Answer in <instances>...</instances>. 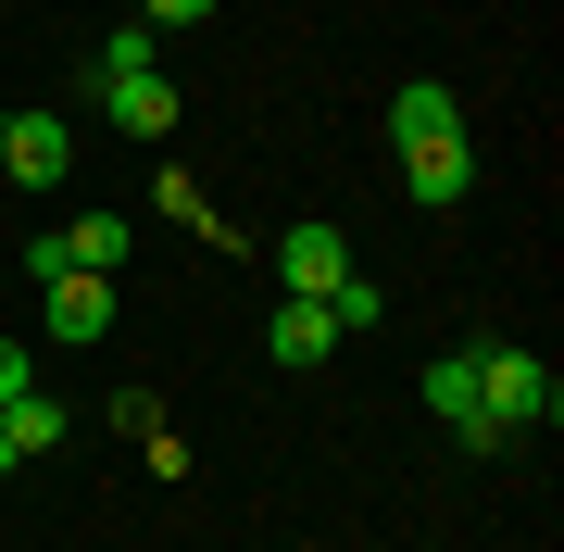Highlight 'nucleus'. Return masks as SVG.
Returning <instances> with one entry per match:
<instances>
[{"mask_svg": "<svg viewBox=\"0 0 564 552\" xmlns=\"http://www.w3.org/2000/svg\"><path fill=\"white\" fill-rule=\"evenodd\" d=\"M426 414H440L464 452H502V440H489V414H477V351H440V365H426Z\"/></svg>", "mask_w": 564, "mask_h": 552, "instance_id": "423d86ee", "label": "nucleus"}, {"mask_svg": "<svg viewBox=\"0 0 564 552\" xmlns=\"http://www.w3.org/2000/svg\"><path fill=\"white\" fill-rule=\"evenodd\" d=\"M339 277H351V239H339L326 214H302V226L276 239V289H289V302H326Z\"/></svg>", "mask_w": 564, "mask_h": 552, "instance_id": "20e7f679", "label": "nucleus"}, {"mask_svg": "<svg viewBox=\"0 0 564 552\" xmlns=\"http://www.w3.org/2000/svg\"><path fill=\"white\" fill-rule=\"evenodd\" d=\"M13 389H39V351H25V339H0V402H13Z\"/></svg>", "mask_w": 564, "mask_h": 552, "instance_id": "4468645a", "label": "nucleus"}, {"mask_svg": "<svg viewBox=\"0 0 564 552\" xmlns=\"http://www.w3.org/2000/svg\"><path fill=\"white\" fill-rule=\"evenodd\" d=\"M477 414H489V440H540L552 414H564V377L540 365V351H514V339H477Z\"/></svg>", "mask_w": 564, "mask_h": 552, "instance_id": "f257e3e1", "label": "nucleus"}, {"mask_svg": "<svg viewBox=\"0 0 564 552\" xmlns=\"http://www.w3.org/2000/svg\"><path fill=\"white\" fill-rule=\"evenodd\" d=\"M402 188H414L426 214H452L464 188H477V151H464V139H414V151H402Z\"/></svg>", "mask_w": 564, "mask_h": 552, "instance_id": "0eeeda50", "label": "nucleus"}, {"mask_svg": "<svg viewBox=\"0 0 564 552\" xmlns=\"http://www.w3.org/2000/svg\"><path fill=\"white\" fill-rule=\"evenodd\" d=\"M326 314H339V339H364V327L389 314V289H377V277H339V289H326Z\"/></svg>", "mask_w": 564, "mask_h": 552, "instance_id": "f8f14e48", "label": "nucleus"}, {"mask_svg": "<svg viewBox=\"0 0 564 552\" xmlns=\"http://www.w3.org/2000/svg\"><path fill=\"white\" fill-rule=\"evenodd\" d=\"M101 113L126 126V139H176V76H163L151 25H113L101 39Z\"/></svg>", "mask_w": 564, "mask_h": 552, "instance_id": "f03ea898", "label": "nucleus"}, {"mask_svg": "<svg viewBox=\"0 0 564 552\" xmlns=\"http://www.w3.org/2000/svg\"><path fill=\"white\" fill-rule=\"evenodd\" d=\"M389 139H464V101H452V88L440 76H402V88H389Z\"/></svg>", "mask_w": 564, "mask_h": 552, "instance_id": "1a4fd4ad", "label": "nucleus"}, {"mask_svg": "<svg viewBox=\"0 0 564 552\" xmlns=\"http://www.w3.org/2000/svg\"><path fill=\"white\" fill-rule=\"evenodd\" d=\"M63 251H76V277H113L126 251H139V226H126V214H76V226H63Z\"/></svg>", "mask_w": 564, "mask_h": 552, "instance_id": "9b49d317", "label": "nucleus"}, {"mask_svg": "<svg viewBox=\"0 0 564 552\" xmlns=\"http://www.w3.org/2000/svg\"><path fill=\"white\" fill-rule=\"evenodd\" d=\"M263 351H276V365H339V314H326V302H276Z\"/></svg>", "mask_w": 564, "mask_h": 552, "instance_id": "9d476101", "label": "nucleus"}, {"mask_svg": "<svg viewBox=\"0 0 564 552\" xmlns=\"http://www.w3.org/2000/svg\"><path fill=\"white\" fill-rule=\"evenodd\" d=\"M0 176L51 202V188L76 176V126H63V113H0Z\"/></svg>", "mask_w": 564, "mask_h": 552, "instance_id": "7ed1b4c3", "label": "nucleus"}, {"mask_svg": "<svg viewBox=\"0 0 564 552\" xmlns=\"http://www.w3.org/2000/svg\"><path fill=\"white\" fill-rule=\"evenodd\" d=\"M139 25L163 39V25H214V0H139Z\"/></svg>", "mask_w": 564, "mask_h": 552, "instance_id": "ddd939ff", "label": "nucleus"}, {"mask_svg": "<svg viewBox=\"0 0 564 552\" xmlns=\"http://www.w3.org/2000/svg\"><path fill=\"white\" fill-rule=\"evenodd\" d=\"M39 327H51L63 351L113 339V277H51V289H39Z\"/></svg>", "mask_w": 564, "mask_h": 552, "instance_id": "39448f33", "label": "nucleus"}, {"mask_svg": "<svg viewBox=\"0 0 564 552\" xmlns=\"http://www.w3.org/2000/svg\"><path fill=\"white\" fill-rule=\"evenodd\" d=\"M39 452H63V402L51 389H13V402H0V477L39 465Z\"/></svg>", "mask_w": 564, "mask_h": 552, "instance_id": "6e6552de", "label": "nucleus"}]
</instances>
